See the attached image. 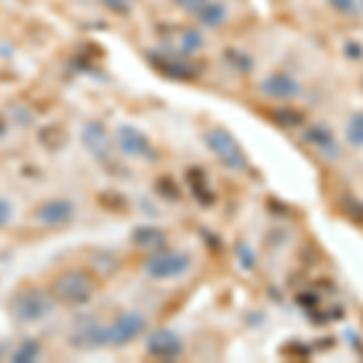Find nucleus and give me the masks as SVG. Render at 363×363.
Listing matches in <instances>:
<instances>
[{
	"label": "nucleus",
	"instance_id": "1",
	"mask_svg": "<svg viewBox=\"0 0 363 363\" xmlns=\"http://www.w3.org/2000/svg\"><path fill=\"white\" fill-rule=\"evenodd\" d=\"M51 294L63 306H85L95 296V281L83 269H68L54 279Z\"/></svg>",
	"mask_w": 363,
	"mask_h": 363
},
{
	"label": "nucleus",
	"instance_id": "2",
	"mask_svg": "<svg viewBox=\"0 0 363 363\" xmlns=\"http://www.w3.org/2000/svg\"><path fill=\"white\" fill-rule=\"evenodd\" d=\"M203 140H206L211 153L218 157L228 169L245 172V169L250 167V160H247V155H245V150L240 148V143L225 131V128H208Z\"/></svg>",
	"mask_w": 363,
	"mask_h": 363
},
{
	"label": "nucleus",
	"instance_id": "3",
	"mask_svg": "<svg viewBox=\"0 0 363 363\" xmlns=\"http://www.w3.org/2000/svg\"><path fill=\"white\" fill-rule=\"evenodd\" d=\"M10 313L22 325H32V322L44 320L51 313V301L44 291L29 286V289H22L15 294L13 303H10Z\"/></svg>",
	"mask_w": 363,
	"mask_h": 363
},
{
	"label": "nucleus",
	"instance_id": "4",
	"mask_svg": "<svg viewBox=\"0 0 363 363\" xmlns=\"http://www.w3.org/2000/svg\"><path fill=\"white\" fill-rule=\"evenodd\" d=\"M191 269V257L177 250H160L153 257L145 259V272L150 279L157 281H167V279H179L184 277Z\"/></svg>",
	"mask_w": 363,
	"mask_h": 363
},
{
	"label": "nucleus",
	"instance_id": "5",
	"mask_svg": "<svg viewBox=\"0 0 363 363\" xmlns=\"http://www.w3.org/2000/svg\"><path fill=\"white\" fill-rule=\"evenodd\" d=\"M150 63L162 75L174 80H194L199 75V68L189 61V56H182L172 49H160L155 54H150Z\"/></svg>",
	"mask_w": 363,
	"mask_h": 363
},
{
	"label": "nucleus",
	"instance_id": "6",
	"mask_svg": "<svg viewBox=\"0 0 363 363\" xmlns=\"http://www.w3.org/2000/svg\"><path fill=\"white\" fill-rule=\"evenodd\" d=\"M145 332V318L138 313H124L114 320L112 327H107V344L109 347H126L133 339H138Z\"/></svg>",
	"mask_w": 363,
	"mask_h": 363
},
{
	"label": "nucleus",
	"instance_id": "7",
	"mask_svg": "<svg viewBox=\"0 0 363 363\" xmlns=\"http://www.w3.org/2000/svg\"><path fill=\"white\" fill-rule=\"evenodd\" d=\"M70 347L80 351H92L99 347H107V327L99 325L95 318H85L73 327V335H70Z\"/></svg>",
	"mask_w": 363,
	"mask_h": 363
},
{
	"label": "nucleus",
	"instance_id": "8",
	"mask_svg": "<svg viewBox=\"0 0 363 363\" xmlns=\"http://www.w3.org/2000/svg\"><path fill=\"white\" fill-rule=\"evenodd\" d=\"M116 145L124 155H131V157H153V145H150L148 136L143 131L133 126H121L116 131Z\"/></svg>",
	"mask_w": 363,
	"mask_h": 363
},
{
	"label": "nucleus",
	"instance_id": "9",
	"mask_svg": "<svg viewBox=\"0 0 363 363\" xmlns=\"http://www.w3.org/2000/svg\"><path fill=\"white\" fill-rule=\"evenodd\" d=\"M259 90L264 92L267 97H272V99H294V97L301 95L303 87L294 78V75L279 70V73H272V75H267V78L262 80Z\"/></svg>",
	"mask_w": 363,
	"mask_h": 363
},
{
	"label": "nucleus",
	"instance_id": "10",
	"mask_svg": "<svg viewBox=\"0 0 363 363\" xmlns=\"http://www.w3.org/2000/svg\"><path fill=\"white\" fill-rule=\"evenodd\" d=\"M73 213H75L73 201H68V199H51V201H44L37 208V220L46 228H61L70 223Z\"/></svg>",
	"mask_w": 363,
	"mask_h": 363
},
{
	"label": "nucleus",
	"instance_id": "11",
	"mask_svg": "<svg viewBox=\"0 0 363 363\" xmlns=\"http://www.w3.org/2000/svg\"><path fill=\"white\" fill-rule=\"evenodd\" d=\"M182 339L174 335L172 330H157L155 335H150L148 339V354L155 356V359L169 361V359H177L182 356Z\"/></svg>",
	"mask_w": 363,
	"mask_h": 363
},
{
	"label": "nucleus",
	"instance_id": "12",
	"mask_svg": "<svg viewBox=\"0 0 363 363\" xmlns=\"http://www.w3.org/2000/svg\"><path fill=\"white\" fill-rule=\"evenodd\" d=\"M303 138H306V143L313 145L318 153H322L327 157V160H337L339 157V143L335 140V133L330 131L327 126L322 124H315V126H308V131L303 133Z\"/></svg>",
	"mask_w": 363,
	"mask_h": 363
},
{
	"label": "nucleus",
	"instance_id": "13",
	"mask_svg": "<svg viewBox=\"0 0 363 363\" xmlns=\"http://www.w3.org/2000/svg\"><path fill=\"white\" fill-rule=\"evenodd\" d=\"M83 143L95 157H107L112 153V138L102 124H90L83 131Z\"/></svg>",
	"mask_w": 363,
	"mask_h": 363
},
{
	"label": "nucleus",
	"instance_id": "14",
	"mask_svg": "<svg viewBox=\"0 0 363 363\" xmlns=\"http://www.w3.org/2000/svg\"><path fill=\"white\" fill-rule=\"evenodd\" d=\"M133 245L140 250H162L167 245V235L155 225H140L133 230Z\"/></svg>",
	"mask_w": 363,
	"mask_h": 363
},
{
	"label": "nucleus",
	"instance_id": "15",
	"mask_svg": "<svg viewBox=\"0 0 363 363\" xmlns=\"http://www.w3.org/2000/svg\"><path fill=\"white\" fill-rule=\"evenodd\" d=\"M186 179H189L191 194L196 196L199 203L211 206V203L216 201V194H213V189L208 186V179H206V172H203V169H199V167L189 169V172H186Z\"/></svg>",
	"mask_w": 363,
	"mask_h": 363
},
{
	"label": "nucleus",
	"instance_id": "16",
	"mask_svg": "<svg viewBox=\"0 0 363 363\" xmlns=\"http://www.w3.org/2000/svg\"><path fill=\"white\" fill-rule=\"evenodd\" d=\"M194 17L201 22V25L216 29V27H220L228 20V10H225L223 3H213V0H208L206 5H201V8L196 10Z\"/></svg>",
	"mask_w": 363,
	"mask_h": 363
},
{
	"label": "nucleus",
	"instance_id": "17",
	"mask_svg": "<svg viewBox=\"0 0 363 363\" xmlns=\"http://www.w3.org/2000/svg\"><path fill=\"white\" fill-rule=\"evenodd\" d=\"M201 46H203V37L199 29H177V46L172 51H177L182 56H191Z\"/></svg>",
	"mask_w": 363,
	"mask_h": 363
},
{
	"label": "nucleus",
	"instance_id": "18",
	"mask_svg": "<svg viewBox=\"0 0 363 363\" xmlns=\"http://www.w3.org/2000/svg\"><path fill=\"white\" fill-rule=\"evenodd\" d=\"M272 121H277L281 128H301L306 124V114L296 107H279L272 112Z\"/></svg>",
	"mask_w": 363,
	"mask_h": 363
},
{
	"label": "nucleus",
	"instance_id": "19",
	"mask_svg": "<svg viewBox=\"0 0 363 363\" xmlns=\"http://www.w3.org/2000/svg\"><path fill=\"white\" fill-rule=\"evenodd\" d=\"M325 3L342 17H363V0H325Z\"/></svg>",
	"mask_w": 363,
	"mask_h": 363
},
{
	"label": "nucleus",
	"instance_id": "20",
	"mask_svg": "<svg viewBox=\"0 0 363 363\" xmlns=\"http://www.w3.org/2000/svg\"><path fill=\"white\" fill-rule=\"evenodd\" d=\"M347 140L351 148H363V112H356L347 124Z\"/></svg>",
	"mask_w": 363,
	"mask_h": 363
},
{
	"label": "nucleus",
	"instance_id": "21",
	"mask_svg": "<svg viewBox=\"0 0 363 363\" xmlns=\"http://www.w3.org/2000/svg\"><path fill=\"white\" fill-rule=\"evenodd\" d=\"M39 356H42V344L34 342V339H27V342H22L20 347H17V351L13 354V361L32 363V361H37Z\"/></svg>",
	"mask_w": 363,
	"mask_h": 363
},
{
	"label": "nucleus",
	"instance_id": "22",
	"mask_svg": "<svg viewBox=\"0 0 363 363\" xmlns=\"http://www.w3.org/2000/svg\"><path fill=\"white\" fill-rule=\"evenodd\" d=\"M342 211H344V216H347L351 223L363 225V201H361V199H356L354 194L342 196Z\"/></svg>",
	"mask_w": 363,
	"mask_h": 363
},
{
	"label": "nucleus",
	"instance_id": "23",
	"mask_svg": "<svg viewBox=\"0 0 363 363\" xmlns=\"http://www.w3.org/2000/svg\"><path fill=\"white\" fill-rule=\"evenodd\" d=\"M225 58L230 61V66L235 68V70H240V73H250L252 70V58L247 56V54H242V51H238V49H228L225 51Z\"/></svg>",
	"mask_w": 363,
	"mask_h": 363
},
{
	"label": "nucleus",
	"instance_id": "24",
	"mask_svg": "<svg viewBox=\"0 0 363 363\" xmlns=\"http://www.w3.org/2000/svg\"><path fill=\"white\" fill-rule=\"evenodd\" d=\"M298 301V306L301 308H308V310H313V308H320V298L318 294H301L296 298Z\"/></svg>",
	"mask_w": 363,
	"mask_h": 363
},
{
	"label": "nucleus",
	"instance_id": "25",
	"mask_svg": "<svg viewBox=\"0 0 363 363\" xmlns=\"http://www.w3.org/2000/svg\"><path fill=\"white\" fill-rule=\"evenodd\" d=\"M344 56L351 58V61H359V58H363V46L359 42H347V46H344Z\"/></svg>",
	"mask_w": 363,
	"mask_h": 363
},
{
	"label": "nucleus",
	"instance_id": "26",
	"mask_svg": "<svg viewBox=\"0 0 363 363\" xmlns=\"http://www.w3.org/2000/svg\"><path fill=\"white\" fill-rule=\"evenodd\" d=\"M13 218V206H10L8 199H0V228H5Z\"/></svg>",
	"mask_w": 363,
	"mask_h": 363
},
{
	"label": "nucleus",
	"instance_id": "27",
	"mask_svg": "<svg viewBox=\"0 0 363 363\" xmlns=\"http://www.w3.org/2000/svg\"><path fill=\"white\" fill-rule=\"evenodd\" d=\"M174 3H177L179 8H184L186 13H191V15H194L196 10L201 8V5H206V3H208V0H174Z\"/></svg>",
	"mask_w": 363,
	"mask_h": 363
},
{
	"label": "nucleus",
	"instance_id": "28",
	"mask_svg": "<svg viewBox=\"0 0 363 363\" xmlns=\"http://www.w3.org/2000/svg\"><path fill=\"white\" fill-rule=\"evenodd\" d=\"M240 255H242V259H245V267H252V269H255V255H250V252L247 250H245V247H240Z\"/></svg>",
	"mask_w": 363,
	"mask_h": 363
},
{
	"label": "nucleus",
	"instance_id": "29",
	"mask_svg": "<svg viewBox=\"0 0 363 363\" xmlns=\"http://www.w3.org/2000/svg\"><path fill=\"white\" fill-rule=\"evenodd\" d=\"M5 133V121H3V116H0V136Z\"/></svg>",
	"mask_w": 363,
	"mask_h": 363
},
{
	"label": "nucleus",
	"instance_id": "30",
	"mask_svg": "<svg viewBox=\"0 0 363 363\" xmlns=\"http://www.w3.org/2000/svg\"><path fill=\"white\" fill-rule=\"evenodd\" d=\"M361 85H363V80H361Z\"/></svg>",
	"mask_w": 363,
	"mask_h": 363
}]
</instances>
